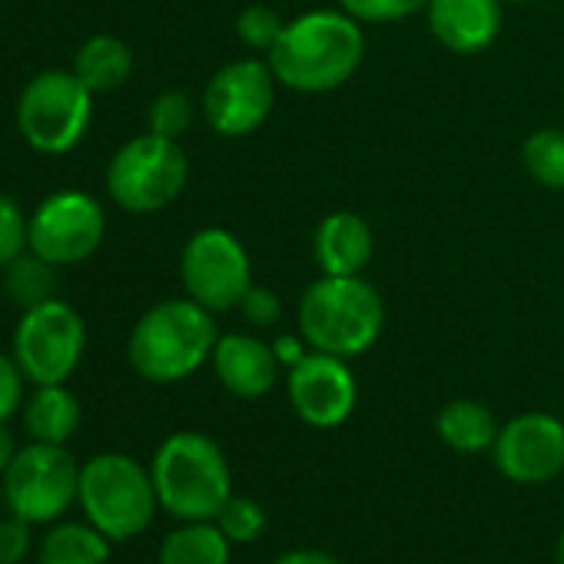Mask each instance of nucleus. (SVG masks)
<instances>
[{"mask_svg": "<svg viewBox=\"0 0 564 564\" xmlns=\"http://www.w3.org/2000/svg\"><path fill=\"white\" fill-rule=\"evenodd\" d=\"M279 87L296 94H333L346 87L366 61V31L343 8L306 11L282 28L265 54Z\"/></svg>", "mask_w": 564, "mask_h": 564, "instance_id": "obj_1", "label": "nucleus"}, {"mask_svg": "<svg viewBox=\"0 0 564 564\" xmlns=\"http://www.w3.org/2000/svg\"><path fill=\"white\" fill-rule=\"evenodd\" d=\"M219 343L216 316L189 296L153 303L130 329L127 362L153 386H176L196 376Z\"/></svg>", "mask_w": 564, "mask_h": 564, "instance_id": "obj_2", "label": "nucleus"}, {"mask_svg": "<svg viewBox=\"0 0 564 564\" xmlns=\"http://www.w3.org/2000/svg\"><path fill=\"white\" fill-rule=\"evenodd\" d=\"M296 326L310 349L359 359L386 329V303L366 275H319L300 296Z\"/></svg>", "mask_w": 564, "mask_h": 564, "instance_id": "obj_3", "label": "nucleus"}, {"mask_svg": "<svg viewBox=\"0 0 564 564\" xmlns=\"http://www.w3.org/2000/svg\"><path fill=\"white\" fill-rule=\"evenodd\" d=\"M160 508L176 521H216L232 495V471L216 438L203 432H173L150 462Z\"/></svg>", "mask_w": 564, "mask_h": 564, "instance_id": "obj_4", "label": "nucleus"}, {"mask_svg": "<svg viewBox=\"0 0 564 564\" xmlns=\"http://www.w3.org/2000/svg\"><path fill=\"white\" fill-rule=\"evenodd\" d=\"M77 505L110 541H130L153 524L160 498L147 465L123 452H100L80 465Z\"/></svg>", "mask_w": 564, "mask_h": 564, "instance_id": "obj_5", "label": "nucleus"}, {"mask_svg": "<svg viewBox=\"0 0 564 564\" xmlns=\"http://www.w3.org/2000/svg\"><path fill=\"white\" fill-rule=\"evenodd\" d=\"M94 100L97 97L74 70H41L18 94V133L41 156H67L90 133Z\"/></svg>", "mask_w": 564, "mask_h": 564, "instance_id": "obj_6", "label": "nucleus"}, {"mask_svg": "<svg viewBox=\"0 0 564 564\" xmlns=\"http://www.w3.org/2000/svg\"><path fill=\"white\" fill-rule=\"evenodd\" d=\"M107 196L130 216H153L173 206L189 186V156L180 140L156 133L130 137L107 163Z\"/></svg>", "mask_w": 564, "mask_h": 564, "instance_id": "obj_7", "label": "nucleus"}, {"mask_svg": "<svg viewBox=\"0 0 564 564\" xmlns=\"http://www.w3.org/2000/svg\"><path fill=\"white\" fill-rule=\"evenodd\" d=\"M87 352V323L77 306L54 296L18 316L11 333V356L18 359L28 386L70 382Z\"/></svg>", "mask_w": 564, "mask_h": 564, "instance_id": "obj_8", "label": "nucleus"}, {"mask_svg": "<svg viewBox=\"0 0 564 564\" xmlns=\"http://www.w3.org/2000/svg\"><path fill=\"white\" fill-rule=\"evenodd\" d=\"M0 491L11 514L31 524H54L77 505L80 462L67 445L28 442L0 475Z\"/></svg>", "mask_w": 564, "mask_h": 564, "instance_id": "obj_9", "label": "nucleus"}, {"mask_svg": "<svg viewBox=\"0 0 564 564\" xmlns=\"http://www.w3.org/2000/svg\"><path fill=\"white\" fill-rule=\"evenodd\" d=\"M107 239L104 203L77 186L47 193L28 213V249L57 269H70L97 256Z\"/></svg>", "mask_w": 564, "mask_h": 564, "instance_id": "obj_10", "label": "nucleus"}, {"mask_svg": "<svg viewBox=\"0 0 564 564\" xmlns=\"http://www.w3.org/2000/svg\"><path fill=\"white\" fill-rule=\"evenodd\" d=\"M180 282L183 296H189L213 316L232 313L252 286V259L236 232L223 226H206L183 242Z\"/></svg>", "mask_w": 564, "mask_h": 564, "instance_id": "obj_11", "label": "nucleus"}, {"mask_svg": "<svg viewBox=\"0 0 564 564\" xmlns=\"http://www.w3.org/2000/svg\"><path fill=\"white\" fill-rule=\"evenodd\" d=\"M279 80L265 57H239L223 64L203 87L199 113L206 127L223 140H242L256 133L275 107Z\"/></svg>", "mask_w": 564, "mask_h": 564, "instance_id": "obj_12", "label": "nucleus"}, {"mask_svg": "<svg viewBox=\"0 0 564 564\" xmlns=\"http://www.w3.org/2000/svg\"><path fill=\"white\" fill-rule=\"evenodd\" d=\"M286 395L310 429L326 432L349 422L359 402V382L349 359L310 349L293 369H286Z\"/></svg>", "mask_w": 564, "mask_h": 564, "instance_id": "obj_13", "label": "nucleus"}, {"mask_svg": "<svg viewBox=\"0 0 564 564\" xmlns=\"http://www.w3.org/2000/svg\"><path fill=\"white\" fill-rule=\"evenodd\" d=\"M495 468L514 485H544L564 471V422L547 412H521L498 429Z\"/></svg>", "mask_w": 564, "mask_h": 564, "instance_id": "obj_14", "label": "nucleus"}, {"mask_svg": "<svg viewBox=\"0 0 564 564\" xmlns=\"http://www.w3.org/2000/svg\"><path fill=\"white\" fill-rule=\"evenodd\" d=\"M425 21L438 47L455 57H475L498 41L505 0H429Z\"/></svg>", "mask_w": 564, "mask_h": 564, "instance_id": "obj_15", "label": "nucleus"}, {"mask_svg": "<svg viewBox=\"0 0 564 564\" xmlns=\"http://www.w3.org/2000/svg\"><path fill=\"white\" fill-rule=\"evenodd\" d=\"M219 386L236 399H262L279 382V359L272 343L249 336V333H226L219 336L213 359H209Z\"/></svg>", "mask_w": 564, "mask_h": 564, "instance_id": "obj_16", "label": "nucleus"}, {"mask_svg": "<svg viewBox=\"0 0 564 564\" xmlns=\"http://www.w3.org/2000/svg\"><path fill=\"white\" fill-rule=\"evenodd\" d=\"M319 275H362L376 256V229L356 209H333L313 236Z\"/></svg>", "mask_w": 564, "mask_h": 564, "instance_id": "obj_17", "label": "nucleus"}, {"mask_svg": "<svg viewBox=\"0 0 564 564\" xmlns=\"http://www.w3.org/2000/svg\"><path fill=\"white\" fill-rule=\"evenodd\" d=\"M21 422L31 442L67 445L84 422V409H80V399L67 389V382L34 386V392L24 399Z\"/></svg>", "mask_w": 564, "mask_h": 564, "instance_id": "obj_18", "label": "nucleus"}, {"mask_svg": "<svg viewBox=\"0 0 564 564\" xmlns=\"http://www.w3.org/2000/svg\"><path fill=\"white\" fill-rule=\"evenodd\" d=\"M133 67H137L133 47L117 34L87 37L77 47L74 64H70V70L87 84V90L94 97H107V94L123 90L130 84V77H133Z\"/></svg>", "mask_w": 564, "mask_h": 564, "instance_id": "obj_19", "label": "nucleus"}, {"mask_svg": "<svg viewBox=\"0 0 564 564\" xmlns=\"http://www.w3.org/2000/svg\"><path fill=\"white\" fill-rule=\"evenodd\" d=\"M110 538L84 521H54L47 524L44 538L37 541L41 564H107L110 561Z\"/></svg>", "mask_w": 564, "mask_h": 564, "instance_id": "obj_20", "label": "nucleus"}, {"mask_svg": "<svg viewBox=\"0 0 564 564\" xmlns=\"http://www.w3.org/2000/svg\"><path fill=\"white\" fill-rule=\"evenodd\" d=\"M498 422L491 415L488 405L475 402V399H455L445 402L435 415V432L438 438L462 455H478L488 452L498 438Z\"/></svg>", "mask_w": 564, "mask_h": 564, "instance_id": "obj_21", "label": "nucleus"}, {"mask_svg": "<svg viewBox=\"0 0 564 564\" xmlns=\"http://www.w3.org/2000/svg\"><path fill=\"white\" fill-rule=\"evenodd\" d=\"M229 554L232 541L216 521H183L163 538L156 564H229Z\"/></svg>", "mask_w": 564, "mask_h": 564, "instance_id": "obj_22", "label": "nucleus"}, {"mask_svg": "<svg viewBox=\"0 0 564 564\" xmlns=\"http://www.w3.org/2000/svg\"><path fill=\"white\" fill-rule=\"evenodd\" d=\"M57 265H51L47 259H41L37 252L24 249L18 259H11L4 269H0V290H4V300L24 313L34 310L47 300L57 296Z\"/></svg>", "mask_w": 564, "mask_h": 564, "instance_id": "obj_23", "label": "nucleus"}, {"mask_svg": "<svg viewBox=\"0 0 564 564\" xmlns=\"http://www.w3.org/2000/svg\"><path fill=\"white\" fill-rule=\"evenodd\" d=\"M524 173L544 189H564V130L541 127L521 143Z\"/></svg>", "mask_w": 564, "mask_h": 564, "instance_id": "obj_24", "label": "nucleus"}, {"mask_svg": "<svg viewBox=\"0 0 564 564\" xmlns=\"http://www.w3.org/2000/svg\"><path fill=\"white\" fill-rule=\"evenodd\" d=\"M196 120V104L183 90H163L147 107V130L166 140H183Z\"/></svg>", "mask_w": 564, "mask_h": 564, "instance_id": "obj_25", "label": "nucleus"}, {"mask_svg": "<svg viewBox=\"0 0 564 564\" xmlns=\"http://www.w3.org/2000/svg\"><path fill=\"white\" fill-rule=\"evenodd\" d=\"M216 524L232 544H252L256 538H262V531L269 524V514L256 498L232 491L229 501L223 505V511L216 514Z\"/></svg>", "mask_w": 564, "mask_h": 564, "instance_id": "obj_26", "label": "nucleus"}, {"mask_svg": "<svg viewBox=\"0 0 564 564\" xmlns=\"http://www.w3.org/2000/svg\"><path fill=\"white\" fill-rule=\"evenodd\" d=\"M282 28H286V21L279 18V11L269 8V4H259V0H256V4H246L239 11V18H236V37H239V44L246 51H252V54H262V57L275 47Z\"/></svg>", "mask_w": 564, "mask_h": 564, "instance_id": "obj_27", "label": "nucleus"}, {"mask_svg": "<svg viewBox=\"0 0 564 564\" xmlns=\"http://www.w3.org/2000/svg\"><path fill=\"white\" fill-rule=\"evenodd\" d=\"M336 8L352 14L359 24H399L425 14L429 0H336Z\"/></svg>", "mask_w": 564, "mask_h": 564, "instance_id": "obj_28", "label": "nucleus"}, {"mask_svg": "<svg viewBox=\"0 0 564 564\" xmlns=\"http://www.w3.org/2000/svg\"><path fill=\"white\" fill-rule=\"evenodd\" d=\"M28 249V213L24 206L0 189V269Z\"/></svg>", "mask_w": 564, "mask_h": 564, "instance_id": "obj_29", "label": "nucleus"}, {"mask_svg": "<svg viewBox=\"0 0 564 564\" xmlns=\"http://www.w3.org/2000/svg\"><path fill=\"white\" fill-rule=\"evenodd\" d=\"M28 379L18 366V359L11 356V349H0V422H11L14 415H21L24 399H28Z\"/></svg>", "mask_w": 564, "mask_h": 564, "instance_id": "obj_30", "label": "nucleus"}, {"mask_svg": "<svg viewBox=\"0 0 564 564\" xmlns=\"http://www.w3.org/2000/svg\"><path fill=\"white\" fill-rule=\"evenodd\" d=\"M34 551V524L8 514L0 518V564H21Z\"/></svg>", "mask_w": 564, "mask_h": 564, "instance_id": "obj_31", "label": "nucleus"}, {"mask_svg": "<svg viewBox=\"0 0 564 564\" xmlns=\"http://www.w3.org/2000/svg\"><path fill=\"white\" fill-rule=\"evenodd\" d=\"M239 313L256 326V329H269V326H275L279 319H282V300H279V293H272V290H265V286H249V293L242 296V303H239Z\"/></svg>", "mask_w": 564, "mask_h": 564, "instance_id": "obj_32", "label": "nucleus"}, {"mask_svg": "<svg viewBox=\"0 0 564 564\" xmlns=\"http://www.w3.org/2000/svg\"><path fill=\"white\" fill-rule=\"evenodd\" d=\"M272 352H275V359H279L282 369H293V366L310 352V346H306L303 336H279V339L272 343Z\"/></svg>", "mask_w": 564, "mask_h": 564, "instance_id": "obj_33", "label": "nucleus"}, {"mask_svg": "<svg viewBox=\"0 0 564 564\" xmlns=\"http://www.w3.org/2000/svg\"><path fill=\"white\" fill-rule=\"evenodd\" d=\"M272 564H339V561L326 551H316V547H296V551L279 554Z\"/></svg>", "mask_w": 564, "mask_h": 564, "instance_id": "obj_34", "label": "nucleus"}, {"mask_svg": "<svg viewBox=\"0 0 564 564\" xmlns=\"http://www.w3.org/2000/svg\"><path fill=\"white\" fill-rule=\"evenodd\" d=\"M18 438H14V432H11V422H0V475L8 471V465L14 462V455H18Z\"/></svg>", "mask_w": 564, "mask_h": 564, "instance_id": "obj_35", "label": "nucleus"}, {"mask_svg": "<svg viewBox=\"0 0 564 564\" xmlns=\"http://www.w3.org/2000/svg\"><path fill=\"white\" fill-rule=\"evenodd\" d=\"M557 564H564V531H561V538H557Z\"/></svg>", "mask_w": 564, "mask_h": 564, "instance_id": "obj_36", "label": "nucleus"}, {"mask_svg": "<svg viewBox=\"0 0 564 564\" xmlns=\"http://www.w3.org/2000/svg\"><path fill=\"white\" fill-rule=\"evenodd\" d=\"M505 4H538V0H505Z\"/></svg>", "mask_w": 564, "mask_h": 564, "instance_id": "obj_37", "label": "nucleus"}, {"mask_svg": "<svg viewBox=\"0 0 564 564\" xmlns=\"http://www.w3.org/2000/svg\"><path fill=\"white\" fill-rule=\"evenodd\" d=\"M0 505H4V491H0Z\"/></svg>", "mask_w": 564, "mask_h": 564, "instance_id": "obj_38", "label": "nucleus"}]
</instances>
